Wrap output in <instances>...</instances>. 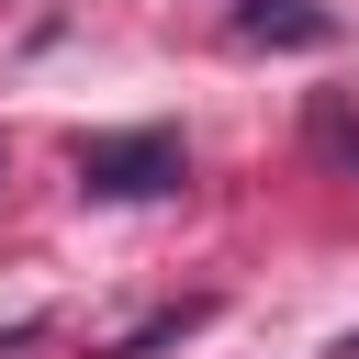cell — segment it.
Segmentation results:
<instances>
[{
  "label": "cell",
  "instance_id": "obj_1",
  "mask_svg": "<svg viewBox=\"0 0 359 359\" xmlns=\"http://www.w3.org/2000/svg\"><path fill=\"white\" fill-rule=\"evenodd\" d=\"M79 191H101V202L180 191V135H90L79 146Z\"/></svg>",
  "mask_w": 359,
  "mask_h": 359
},
{
  "label": "cell",
  "instance_id": "obj_2",
  "mask_svg": "<svg viewBox=\"0 0 359 359\" xmlns=\"http://www.w3.org/2000/svg\"><path fill=\"white\" fill-rule=\"evenodd\" d=\"M337 11L325 0H236V45H325Z\"/></svg>",
  "mask_w": 359,
  "mask_h": 359
},
{
  "label": "cell",
  "instance_id": "obj_3",
  "mask_svg": "<svg viewBox=\"0 0 359 359\" xmlns=\"http://www.w3.org/2000/svg\"><path fill=\"white\" fill-rule=\"evenodd\" d=\"M202 314H213V303H180V314H157V325H135V337H123L112 359H157V348H180V337H191Z\"/></svg>",
  "mask_w": 359,
  "mask_h": 359
},
{
  "label": "cell",
  "instance_id": "obj_4",
  "mask_svg": "<svg viewBox=\"0 0 359 359\" xmlns=\"http://www.w3.org/2000/svg\"><path fill=\"white\" fill-rule=\"evenodd\" d=\"M314 146H325V157H348V168H359V112H348V101H314Z\"/></svg>",
  "mask_w": 359,
  "mask_h": 359
}]
</instances>
